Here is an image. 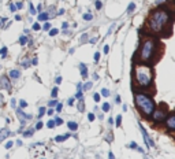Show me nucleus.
Here are the masks:
<instances>
[{"instance_id": "obj_1", "label": "nucleus", "mask_w": 175, "mask_h": 159, "mask_svg": "<svg viewBox=\"0 0 175 159\" xmlns=\"http://www.w3.org/2000/svg\"><path fill=\"white\" fill-rule=\"evenodd\" d=\"M171 19V15L167 10L164 8H157L151 14L149 19H148V28L153 33H162L163 29L168 25Z\"/></svg>"}, {"instance_id": "obj_2", "label": "nucleus", "mask_w": 175, "mask_h": 159, "mask_svg": "<svg viewBox=\"0 0 175 159\" xmlns=\"http://www.w3.org/2000/svg\"><path fill=\"white\" fill-rule=\"evenodd\" d=\"M134 103H136L137 108L140 110V113L147 118H151L156 108V103L152 99V96L147 95L145 92H138L134 91Z\"/></svg>"}, {"instance_id": "obj_3", "label": "nucleus", "mask_w": 175, "mask_h": 159, "mask_svg": "<svg viewBox=\"0 0 175 159\" xmlns=\"http://www.w3.org/2000/svg\"><path fill=\"white\" fill-rule=\"evenodd\" d=\"M134 80L141 88H149L153 81V73L151 66L147 63H140L134 66Z\"/></svg>"}, {"instance_id": "obj_4", "label": "nucleus", "mask_w": 175, "mask_h": 159, "mask_svg": "<svg viewBox=\"0 0 175 159\" xmlns=\"http://www.w3.org/2000/svg\"><path fill=\"white\" fill-rule=\"evenodd\" d=\"M156 48H157V41L153 37H145L138 49V58L141 60V63H151L153 59Z\"/></svg>"}, {"instance_id": "obj_5", "label": "nucleus", "mask_w": 175, "mask_h": 159, "mask_svg": "<svg viewBox=\"0 0 175 159\" xmlns=\"http://www.w3.org/2000/svg\"><path fill=\"white\" fill-rule=\"evenodd\" d=\"M166 118H167L166 106L164 104H160L159 108H155V111H153V114H152V119H153V122L160 123V122H164Z\"/></svg>"}, {"instance_id": "obj_6", "label": "nucleus", "mask_w": 175, "mask_h": 159, "mask_svg": "<svg viewBox=\"0 0 175 159\" xmlns=\"http://www.w3.org/2000/svg\"><path fill=\"white\" fill-rule=\"evenodd\" d=\"M138 126H140V130H141V133H142V136H144V140H145V144H147L148 147H155V141L151 139L149 136H148V133H147V130H145V128L142 126V123L141 122H138Z\"/></svg>"}, {"instance_id": "obj_7", "label": "nucleus", "mask_w": 175, "mask_h": 159, "mask_svg": "<svg viewBox=\"0 0 175 159\" xmlns=\"http://www.w3.org/2000/svg\"><path fill=\"white\" fill-rule=\"evenodd\" d=\"M0 87L6 91H11V80L7 77V76H2L0 77Z\"/></svg>"}, {"instance_id": "obj_8", "label": "nucleus", "mask_w": 175, "mask_h": 159, "mask_svg": "<svg viewBox=\"0 0 175 159\" xmlns=\"http://www.w3.org/2000/svg\"><path fill=\"white\" fill-rule=\"evenodd\" d=\"M166 126L168 130H175V114H170L166 118Z\"/></svg>"}, {"instance_id": "obj_9", "label": "nucleus", "mask_w": 175, "mask_h": 159, "mask_svg": "<svg viewBox=\"0 0 175 159\" xmlns=\"http://www.w3.org/2000/svg\"><path fill=\"white\" fill-rule=\"evenodd\" d=\"M80 70H81V76H82V78L84 80L88 78V67H86V64L80 63Z\"/></svg>"}, {"instance_id": "obj_10", "label": "nucleus", "mask_w": 175, "mask_h": 159, "mask_svg": "<svg viewBox=\"0 0 175 159\" xmlns=\"http://www.w3.org/2000/svg\"><path fill=\"white\" fill-rule=\"evenodd\" d=\"M19 77H21V72H19V70H11L10 72V78L11 80H18Z\"/></svg>"}, {"instance_id": "obj_11", "label": "nucleus", "mask_w": 175, "mask_h": 159, "mask_svg": "<svg viewBox=\"0 0 175 159\" xmlns=\"http://www.w3.org/2000/svg\"><path fill=\"white\" fill-rule=\"evenodd\" d=\"M70 136H71V133H65L63 136H56V137H55V141H56V143H62V141H65V140L69 139Z\"/></svg>"}, {"instance_id": "obj_12", "label": "nucleus", "mask_w": 175, "mask_h": 159, "mask_svg": "<svg viewBox=\"0 0 175 159\" xmlns=\"http://www.w3.org/2000/svg\"><path fill=\"white\" fill-rule=\"evenodd\" d=\"M49 18V14L48 13H40L39 17H37V19H39V22H45L47 19Z\"/></svg>"}, {"instance_id": "obj_13", "label": "nucleus", "mask_w": 175, "mask_h": 159, "mask_svg": "<svg viewBox=\"0 0 175 159\" xmlns=\"http://www.w3.org/2000/svg\"><path fill=\"white\" fill-rule=\"evenodd\" d=\"M67 126H69V129H70V130H73V132H75L78 129V123L74 122V121H70V122H67Z\"/></svg>"}, {"instance_id": "obj_14", "label": "nucleus", "mask_w": 175, "mask_h": 159, "mask_svg": "<svg viewBox=\"0 0 175 159\" xmlns=\"http://www.w3.org/2000/svg\"><path fill=\"white\" fill-rule=\"evenodd\" d=\"M7 52H8L7 47H2V48H0V55H2V59H6V56H7Z\"/></svg>"}, {"instance_id": "obj_15", "label": "nucleus", "mask_w": 175, "mask_h": 159, "mask_svg": "<svg viewBox=\"0 0 175 159\" xmlns=\"http://www.w3.org/2000/svg\"><path fill=\"white\" fill-rule=\"evenodd\" d=\"M48 32H49V36H51V37H55L58 33H59V29H56V28H51Z\"/></svg>"}, {"instance_id": "obj_16", "label": "nucleus", "mask_w": 175, "mask_h": 159, "mask_svg": "<svg viewBox=\"0 0 175 159\" xmlns=\"http://www.w3.org/2000/svg\"><path fill=\"white\" fill-rule=\"evenodd\" d=\"M19 44H21V45H25V44H28V36H25V34H23V36L19 37Z\"/></svg>"}, {"instance_id": "obj_17", "label": "nucleus", "mask_w": 175, "mask_h": 159, "mask_svg": "<svg viewBox=\"0 0 175 159\" xmlns=\"http://www.w3.org/2000/svg\"><path fill=\"white\" fill-rule=\"evenodd\" d=\"M134 10H136V3H130L129 7H127V14H131Z\"/></svg>"}, {"instance_id": "obj_18", "label": "nucleus", "mask_w": 175, "mask_h": 159, "mask_svg": "<svg viewBox=\"0 0 175 159\" xmlns=\"http://www.w3.org/2000/svg\"><path fill=\"white\" fill-rule=\"evenodd\" d=\"M121 125H122V115H118L115 119V126L116 128H121Z\"/></svg>"}, {"instance_id": "obj_19", "label": "nucleus", "mask_w": 175, "mask_h": 159, "mask_svg": "<svg viewBox=\"0 0 175 159\" xmlns=\"http://www.w3.org/2000/svg\"><path fill=\"white\" fill-rule=\"evenodd\" d=\"M33 129H29V130H25L23 132V137H32L33 136Z\"/></svg>"}, {"instance_id": "obj_20", "label": "nucleus", "mask_w": 175, "mask_h": 159, "mask_svg": "<svg viewBox=\"0 0 175 159\" xmlns=\"http://www.w3.org/2000/svg\"><path fill=\"white\" fill-rule=\"evenodd\" d=\"M101 108H103V111H104V113H108V111H110V108H111L110 103H104V104L101 106Z\"/></svg>"}, {"instance_id": "obj_21", "label": "nucleus", "mask_w": 175, "mask_h": 159, "mask_svg": "<svg viewBox=\"0 0 175 159\" xmlns=\"http://www.w3.org/2000/svg\"><path fill=\"white\" fill-rule=\"evenodd\" d=\"M101 96H104V98H108V96H110V91L107 89V88H103V89H101Z\"/></svg>"}, {"instance_id": "obj_22", "label": "nucleus", "mask_w": 175, "mask_h": 159, "mask_svg": "<svg viewBox=\"0 0 175 159\" xmlns=\"http://www.w3.org/2000/svg\"><path fill=\"white\" fill-rule=\"evenodd\" d=\"M58 87H55L54 89H52V92H51V96H52V99H56V96H58Z\"/></svg>"}, {"instance_id": "obj_23", "label": "nucleus", "mask_w": 175, "mask_h": 159, "mask_svg": "<svg viewBox=\"0 0 175 159\" xmlns=\"http://www.w3.org/2000/svg\"><path fill=\"white\" fill-rule=\"evenodd\" d=\"M43 29H44V30L48 32L49 29H51V23H49L48 21H45V22H44V25H43Z\"/></svg>"}, {"instance_id": "obj_24", "label": "nucleus", "mask_w": 175, "mask_h": 159, "mask_svg": "<svg viewBox=\"0 0 175 159\" xmlns=\"http://www.w3.org/2000/svg\"><path fill=\"white\" fill-rule=\"evenodd\" d=\"M54 121H55V126H60V125L63 123V119L59 118V117H56V118H55Z\"/></svg>"}, {"instance_id": "obj_25", "label": "nucleus", "mask_w": 175, "mask_h": 159, "mask_svg": "<svg viewBox=\"0 0 175 159\" xmlns=\"http://www.w3.org/2000/svg\"><path fill=\"white\" fill-rule=\"evenodd\" d=\"M45 113H47V108L45 107H40V110H39V118H41Z\"/></svg>"}, {"instance_id": "obj_26", "label": "nucleus", "mask_w": 175, "mask_h": 159, "mask_svg": "<svg viewBox=\"0 0 175 159\" xmlns=\"http://www.w3.org/2000/svg\"><path fill=\"white\" fill-rule=\"evenodd\" d=\"M28 107V102L26 100H19V108H26Z\"/></svg>"}, {"instance_id": "obj_27", "label": "nucleus", "mask_w": 175, "mask_h": 159, "mask_svg": "<svg viewBox=\"0 0 175 159\" xmlns=\"http://www.w3.org/2000/svg\"><path fill=\"white\" fill-rule=\"evenodd\" d=\"M84 19H85V21H92L93 19V15L90 13H86V14H84Z\"/></svg>"}, {"instance_id": "obj_28", "label": "nucleus", "mask_w": 175, "mask_h": 159, "mask_svg": "<svg viewBox=\"0 0 175 159\" xmlns=\"http://www.w3.org/2000/svg\"><path fill=\"white\" fill-rule=\"evenodd\" d=\"M40 29H41V25H40L39 22H34L33 23V30H36V32H39Z\"/></svg>"}, {"instance_id": "obj_29", "label": "nucleus", "mask_w": 175, "mask_h": 159, "mask_svg": "<svg viewBox=\"0 0 175 159\" xmlns=\"http://www.w3.org/2000/svg\"><path fill=\"white\" fill-rule=\"evenodd\" d=\"M47 126H48L49 129H52V128H55V121L54 119H51V121H48L47 122Z\"/></svg>"}, {"instance_id": "obj_30", "label": "nucleus", "mask_w": 175, "mask_h": 159, "mask_svg": "<svg viewBox=\"0 0 175 159\" xmlns=\"http://www.w3.org/2000/svg\"><path fill=\"white\" fill-rule=\"evenodd\" d=\"M93 99H95L96 103H99V102H100V99H101V95H100V93H95V95H93Z\"/></svg>"}, {"instance_id": "obj_31", "label": "nucleus", "mask_w": 175, "mask_h": 159, "mask_svg": "<svg viewBox=\"0 0 175 159\" xmlns=\"http://www.w3.org/2000/svg\"><path fill=\"white\" fill-rule=\"evenodd\" d=\"M29 8H30V14H32V15H36V13H37V11H36V8L33 7V4H32V3H30V4H29Z\"/></svg>"}, {"instance_id": "obj_32", "label": "nucleus", "mask_w": 175, "mask_h": 159, "mask_svg": "<svg viewBox=\"0 0 175 159\" xmlns=\"http://www.w3.org/2000/svg\"><path fill=\"white\" fill-rule=\"evenodd\" d=\"M127 147H129V148H133V149H137V147H138V145H137L136 141H131V143H129V145H127Z\"/></svg>"}, {"instance_id": "obj_33", "label": "nucleus", "mask_w": 175, "mask_h": 159, "mask_svg": "<svg viewBox=\"0 0 175 159\" xmlns=\"http://www.w3.org/2000/svg\"><path fill=\"white\" fill-rule=\"evenodd\" d=\"M48 104H49V107H51V108H52V107H55V106L58 104V100H56V99H52L51 102L48 103Z\"/></svg>"}, {"instance_id": "obj_34", "label": "nucleus", "mask_w": 175, "mask_h": 159, "mask_svg": "<svg viewBox=\"0 0 175 159\" xmlns=\"http://www.w3.org/2000/svg\"><path fill=\"white\" fill-rule=\"evenodd\" d=\"M88 119H89V121H90V122H93V121H95V119H96L95 114H93V113H89V114H88Z\"/></svg>"}, {"instance_id": "obj_35", "label": "nucleus", "mask_w": 175, "mask_h": 159, "mask_svg": "<svg viewBox=\"0 0 175 159\" xmlns=\"http://www.w3.org/2000/svg\"><path fill=\"white\" fill-rule=\"evenodd\" d=\"M96 8H97V10H101V7H103V3L100 2V0H96Z\"/></svg>"}, {"instance_id": "obj_36", "label": "nucleus", "mask_w": 175, "mask_h": 159, "mask_svg": "<svg viewBox=\"0 0 175 159\" xmlns=\"http://www.w3.org/2000/svg\"><path fill=\"white\" fill-rule=\"evenodd\" d=\"M80 106H78V110L80 111H84V99H80Z\"/></svg>"}, {"instance_id": "obj_37", "label": "nucleus", "mask_w": 175, "mask_h": 159, "mask_svg": "<svg viewBox=\"0 0 175 159\" xmlns=\"http://www.w3.org/2000/svg\"><path fill=\"white\" fill-rule=\"evenodd\" d=\"M14 145V143H13V141H7V143H6V149H10L11 148V147H13Z\"/></svg>"}, {"instance_id": "obj_38", "label": "nucleus", "mask_w": 175, "mask_h": 159, "mask_svg": "<svg viewBox=\"0 0 175 159\" xmlns=\"http://www.w3.org/2000/svg\"><path fill=\"white\" fill-rule=\"evenodd\" d=\"M62 108H63V104H62V103H58V104H56V113H60Z\"/></svg>"}, {"instance_id": "obj_39", "label": "nucleus", "mask_w": 175, "mask_h": 159, "mask_svg": "<svg viewBox=\"0 0 175 159\" xmlns=\"http://www.w3.org/2000/svg\"><path fill=\"white\" fill-rule=\"evenodd\" d=\"M92 82H86V84L85 85H84V89H85V91H88V89H90V88H92Z\"/></svg>"}, {"instance_id": "obj_40", "label": "nucleus", "mask_w": 175, "mask_h": 159, "mask_svg": "<svg viewBox=\"0 0 175 159\" xmlns=\"http://www.w3.org/2000/svg\"><path fill=\"white\" fill-rule=\"evenodd\" d=\"M43 126H44V123L41 122V121H39V122H37V125H36V130H40Z\"/></svg>"}, {"instance_id": "obj_41", "label": "nucleus", "mask_w": 175, "mask_h": 159, "mask_svg": "<svg viewBox=\"0 0 175 159\" xmlns=\"http://www.w3.org/2000/svg\"><path fill=\"white\" fill-rule=\"evenodd\" d=\"M74 102H75V98H70L67 100V104L69 106H74Z\"/></svg>"}, {"instance_id": "obj_42", "label": "nucleus", "mask_w": 175, "mask_h": 159, "mask_svg": "<svg viewBox=\"0 0 175 159\" xmlns=\"http://www.w3.org/2000/svg\"><path fill=\"white\" fill-rule=\"evenodd\" d=\"M93 59H95V62L97 63V62L100 60V52H96V54H95V58H93Z\"/></svg>"}, {"instance_id": "obj_43", "label": "nucleus", "mask_w": 175, "mask_h": 159, "mask_svg": "<svg viewBox=\"0 0 175 159\" xmlns=\"http://www.w3.org/2000/svg\"><path fill=\"white\" fill-rule=\"evenodd\" d=\"M15 7L18 8V10H22V8H23V4H22V2H18V3H17V4H15Z\"/></svg>"}, {"instance_id": "obj_44", "label": "nucleus", "mask_w": 175, "mask_h": 159, "mask_svg": "<svg viewBox=\"0 0 175 159\" xmlns=\"http://www.w3.org/2000/svg\"><path fill=\"white\" fill-rule=\"evenodd\" d=\"M114 29H115V25H111V28L108 29V32H107V36H110V34L112 33V30H114Z\"/></svg>"}, {"instance_id": "obj_45", "label": "nucleus", "mask_w": 175, "mask_h": 159, "mask_svg": "<svg viewBox=\"0 0 175 159\" xmlns=\"http://www.w3.org/2000/svg\"><path fill=\"white\" fill-rule=\"evenodd\" d=\"M62 81H63V78L60 77V76H59V77H56V80H55V82H56L58 85H59V84H62Z\"/></svg>"}, {"instance_id": "obj_46", "label": "nucleus", "mask_w": 175, "mask_h": 159, "mask_svg": "<svg viewBox=\"0 0 175 159\" xmlns=\"http://www.w3.org/2000/svg\"><path fill=\"white\" fill-rule=\"evenodd\" d=\"M45 114H48V115H54V114H55V110H54V108H49V110L47 111Z\"/></svg>"}, {"instance_id": "obj_47", "label": "nucleus", "mask_w": 175, "mask_h": 159, "mask_svg": "<svg viewBox=\"0 0 175 159\" xmlns=\"http://www.w3.org/2000/svg\"><path fill=\"white\" fill-rule=\"evenodd\" d=\"M10 10L13 11V13H15V11H17V7H15V4H13V3H11V4H10Z\"/></svg>"}, {"instance_id": "obj_48", "label": "nucleus", "mask_w": 175, "mask_h": 159, "mask_svg": "<svg viewBox=\"0 0 175 159\" xmlns=\"http://www.w3.org/2000/svg\"><path fill=\"white\" fill-rule=\"evenodd\" d=\"M86 39H88V34H86V33H84V34H82V37H81V41H82V43H85Z\"/></svg>"}, {"instance_id": "obj_49", "label": "nucleus", "mask_w": 175, "mask_h": 159, "mask_svg": "<svg viewBox=\"0 0 175 159\" xmlns=\"http://www.w3.org/2000/svg\"><path fill=\"white\" fill-rule=\"evenodd\" d=\"M67 28H69V23H67V22H63V23H62V29H63V30H66Z\"/></svg>"}, {"instance_id": "obj_50", "label": "nucleus", "mask_w": 175, "mask_h": 159, "mask_svg": "<svg viewBox=\"0 0 175 159\" xmlns=\"http://www.w3.org/2000/svg\"><path fill=\"white\" fill-rule=\"evenodd\" d=\"M15 102H17L15 99H11V107H13V108H17V106H15Z\"/></svg>"}, {"instance_id": "obj_51", "label": "nucleus", "mask_w": 175, "mask_h": 159, "mask_svg": "<svg viewBox=\"0 0 175 159\" xmlns=\"http://www.w3.org/2000/svg\"><path fill=\"white\" fill-rule=\"evenodd\" d=\"M7 21V18H0V28H3V23Z\"/></svg>"}, {"instance_id": "obj_52", "label": "nucleus", "mask_w": 175, "mask_h": 159, "mask_svg": "<svg viewBox=\"0 0 175 159\" xmlns=\"http://www.w3.org/2000/svg\"><path fill=\"white\" fill-rule=\"evenodd\" d=\"M122 102V100H121V96H119V95H116V98H115V103H118V104H119V103H121Z\"/></svg>"}, {"instance_id": "obj_53", "label": "nucleus", "mask_w": 175, "mask_h": 159, "mask_svg": "<svg viewBox=\"0 0 175 159\" xmlns=\"http://www.w3.org/2000/svg\"><path fill=\"white\" fill-rule=\"evenodd\" d=\"M110 51V45H104V54H108Z\"/></svg>"}, {"instance_id": "obj_54", "label": "nucleus", "mask_w": 175, "mask_h": 159, "mask_svg": "<svg viewBox=\"0 0 175 159\" xmlns=\"http://www.w3.org/2000/svg\"><path fill=\"white\" fill-rule=\"evenodd\" d=\"M29 66H30V62H29V60L23 62V67H29Z\"/></svg>"}, {"instance_id": "obj_55", "label": "nucleus", "mask_w": 175, "mask_h": 159, "mask_svg": "<svg viewBox=\"0 0 175 159\" xmlns=\"http://www.w3.org/2000/svg\"><path fill=\"white\" fill-rule=\"evenodd\" d=\"M63 14H65V8H60L59 13H58V15H63Z\"/></svg>"}, {"instance_id": "obj_56", "label": "nucleus", "mask_w": 175, "mask_h": 159, "mask_svg": "<svg viewBox=\"0 0 175 159\" xmlns=\"http://www.w3.org/2000/svg\"><path fill=\"white\" fill-rule=\"evenodd\" d=\"M108 159H115V157H114V154H112V152H108Z\"/></svg>"}, {"instance_id": "obj_57", "label": "nucleus", "mask_w": 175, "mask_h": 159, "mask_svg": "<svg viewBox=\"0 0 175 159\" xmlns=\"http://www.w3.org/2000/svg\"><path fill=\"white\" fill-rule=\"evenodd\" d=\"M41 10H43V6H41V4H39V6H37V10H36V11H39V13H41Z\"/></svg>"}, {"instance_id": "obj_58", "label": "nucleus", "mask_w": 175, "mask_h": 159, "mask_svg": "<svg viewBox=\"0 0 175 159\" xmlns=\"http://www.w3.org/2000/svg\"><path fill=\"white\" fill-rule=\"evenodd\" d=\"M37 63H39V62H37V58H33V60H32V64H34V66H36Z\"/></svg>"}, {"instance_id": "obj_59", "label": "nucleus", "mask_w": 175, "mask_h": 159, "mask_svg": "<svg viewBox=\"0 0 175 159\" xmlns=\"http://www.w3.org/2000/svg\"><path fill=\"white\" fill-rule=\"evenodd\" d=\"M137 151H140V152H141V154H144V152H145V151H144V149H142V148H141V147H137Z\"/></svg>"}, {"instance_id": "obj_60", "label": "nucleus", "mask_w": 175, "mask_h": 159, "mask_svg": "<svg viewBox=\"0 0 175 159\" xmlns=\"http://www.w3.org/2000/svg\"><path fill=\"white\" fill-rule=\"evenodd\" d=\"M21 19H22L21 15H15V21H21Z\"/></svg>"}, {"instance_id": "obj_61", "label": "nucleus", "mask_w": 175, "mask_h": 159, "mask_svg": "<svg viewBox=\"0 0 175 159\" xmlns=\"http://www.w3.org/2000/svg\"><path fill=\"white\" fill-rule=\"evenodd\" d=\"M96 40H97V39H90V40H89V43H92V44H93V43H96Z\"/></svg>"}, {"instance_id": "obj_62", "label": "nucleus", "mask_w": 175, "mask_h": 159, "mask_svg": "<svg viewBox=\"0 0 175 159\" xmlns=\"http://www.w3.org/2000/svg\"><path fill=\"white\" fill-rule=\"evenodd\" d=\"M93 78H95V80H99V76L95 73V74H93Z\"/></svg>"}]
</instances>
